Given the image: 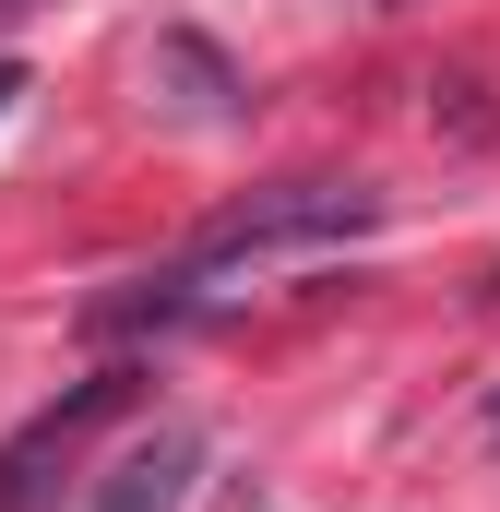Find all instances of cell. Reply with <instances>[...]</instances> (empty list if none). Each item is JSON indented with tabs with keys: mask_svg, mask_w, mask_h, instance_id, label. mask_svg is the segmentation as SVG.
<instances>
[{
	"mask_svg": "<svg viewBox=\"0 0 500 512\" xmlns=\"http://www.w3.org/2000/svg\"><path fill=\"white\" fill-rule=\"evenodd\" d=\"M358 227H381V191H370V179H274V191L227 203V215L167 262V274H143V286H120V298H96L84 334H167V322L215 310V274L274 262V251H322V239H358Z\"/></svg>",
	"mask_w": 500,
	"mask_h": 512,
	"instance_id": "cell-1",
	"label": "cell"
},
{
	"mask_svg": "<svg viewBox=\"0 0 500 512\" xmlns=\"http://www.w3.org/2000/svg\"><path fill=\"white\" fill-rule=\"evenodd\" d=\"M131 382H143V370H131V358H108L96 382H72L60 405H36V417L0 441V512H36V465H60V453H72L96 417H120V405H131Z\"/></svg>",
	"mask_w": 500,
	"mask_h": 512,
	"instance_id": "cell-2",
	"label": "cell"
},
{
	"mask_svg": "<svg viewBox=\"0 0 500 512\" xmlns=\"http://www.w3.org/2000/svg\"><path fill=\"white\" fill-rule=\"evenodd\" d=\"M191 477H203V429H143L96 477V512H191Z\"/></svg>",
	"mask_w": 500,
	"mask_h": 512,
	"instance_id": "cell-3",
	"label": "cell"
},
{
	"mask_svg": "<svg viewBox=\"0 0 500 512\" xmlns=\"http://www.w3.org/2000/svg\"><path fill=\"white\" fill-rule=\"evenodd\" d=\"M155 84H179V96H167L179 120H239V72H227L203 36H155Z\"/></svg>",
	"mask_w": 500,
	"mask_h": 512,
	"instance_id": "cell-4",
	"label": "cell"
},
{
	"mask_svg": "<svg viewBox=\"0 0 500 512\" xmlns=\"http://www.w3.org/2000/svg\"><path fill=\"white\" fill-rule=\"evenodd\" d=\"M12 96H24V60H0V108H12Z\"/></svg>",
	"mask_w": 500,
	"mask_h": 512,
	"instance_id": "cell-5",
	"label": "cell"
},
{
	"mask_svg": "<svg viewBox=\"0 0 500 512\" xmlns=\"http://www.w3.org/2000/svg\"><path fill=\"white\" fill-rule=\"evenodd\" d=\"M358 12H405V0H358Z\"/></svg>",
	"mask_w": 500,
	"mask_h": 512,
	"instance_id": "cell-6",
	"label": "cell"
},
{
	"mask_svg": "<svg viewBox=\"0 0 500 512\" xmlns=\"http://www.w3.org/2000/svg\"><path fill=\"white\" fill-rule=\"evenodd\" d=\"M0 12H24V0H0Z\"/></svg>",
	"mask_w": 500,
	"mask_h": 512,
	"instance_id": "cell-7",
	"label": "cell"
}]
</instances>
